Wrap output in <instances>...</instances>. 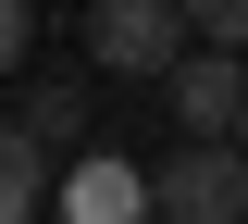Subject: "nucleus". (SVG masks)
Masks as SVG:
<instances>
[{"label": "nucleus", "instance_id": "6", "mask_svg": "<svg viewBox=\"0 0 248 224\" xmlns=\"http://www.w3.org/2000/svg\"><path fill=\"white\" fill-rule=\"evenodd\" d=\"M186 25L211 37V50H236V25H248V0H186Z\"/></svg>", "mask_w": 248, "mask_h": 224}, {"label": "nucleus", "instance_id": "7", "mask_svg": "<svg viewBox=\"0 0 248 224\" xmlns=\"http://www.w3.org/2000/svg\"><path fill=\"white\" fill-rule=\"evenodd\" d=\"M25 63V0H0V75Z\"/></svg>", "mask_w": 248, "mask_h": 224}, {"label": "nucleus", "instance_id": "3", "mask_svg": "<svg viewBox=\"0 0 248 224\" xmlns=\"http://www.w3.org/2000/svg\"><path fill=\"white\" fill-rule=\"evenodd\" d=\"M174 112H186V137H223V150H236V112H248V75H236V50H211V37H199V50H174Z\"/></svg>", "mask_w": 248, "mask_h": 224}, {"label": "nucleus", "instance_id": "2", "mask_svg": "<svg viewBox=\"0 0 248 224\" xmlns=\"http://www.w3.org/2000/svg\"><path fill=\"white\" fill-rule=\"evenodd\" d=\"M87 50L112 75H161L186 50V25H174V0H99V13H87Z\"/></svg>", "mask_w": 248, "mask_h": 224}, {"label": "nucleus", "instance_id": "5", "mask_svg": "<svg viewBox=\"0 0 248 224\" xmlns=\"http://www.w3.org/2000/svg\"><path fill=\"white\" fill-rule=\"evenodd\" d=\"M62 212H75V224H137V212H149V187L99 162V174H75V199H62Z\"/></svg>", "mask_w": 248, "mask_h": 224}, {"label": "nucleus", "instance_id": "1", "mask_svg": "<svg viewBox=\"0 0 248 224\" xmlns=\"http://www.w3.org/2000/svg\"><path fill=\"white\" fill-rule=\"evenodd\" d=\"M137 187H149L161 224H236V212H248V174H236L223 137H199L186 162H161V174H137Z\"/></svg>", "mask_w": 248, "mask_h": 224}, {"label": "nucleus", "instance_id": "4", "mask_svg": "<svg viewBox=\"0 0 248 224\" xmlns=\"http://www.w3.org/2000/svg\"><path fill=\"white\" fill-rule=\"evenodd\" d=\"M37 199H50V150L25 125H0V224H37Z\"/></svg>", "mask_w": 248, "mask_h": 224}]
</instances>
